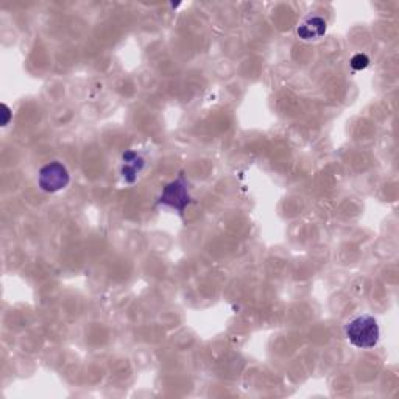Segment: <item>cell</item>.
Instances as JSON below:
<instances>
[{
	"label": "cell",
	"instance_id": "cell-5",
	"mask_svg": "<svg viewBox=\"0 0 399 399\" xmlns=\"http://www.w3.org/2000/svg\"><path fill=\"white\" fill-rule=\"evenodd\" d=\"M145 165V159L139 155L136 151H125L122 155V178L127 181V183L133 184L137 180L139 173L142 172Z\"/></svg>",
	"mask_w": 399,
	"mask_h": 399
},
{
	"label": "cell",
	"instance_id": "cell-6",
	"mask_svg": "<svg viewBox=\"0 0 399 399\" xmlns=\"http://www.w3.org/2000/svg\"><path fill=\"white\" fill-rule=\"evenodd\" d=\"M349 65H351V67L354 69V71H363V69L368 67L370 58L367 57V55H363V53H357L351 58V62H349Z\"/></svg>",
	"mask_w": 399,
	"mask_h": 399
},
{
	"label": "cell",
	"instance_id": "cell-1",
	"mask_svg": "<svg viewBox=\"0 0 399 399\" xmlns=\"http://www.w3.org/2000/svg\"><path fill=\"white\" fill-rule=\"evenodd\" d=\"M346 339L353 346L359 349H371L377 345L381 337L379 325L371 315H360L349 321L345 327Z\"/></svg>",
	"mask_w": 399,
	"mask_h": 399
},
{
	"label": "cell",
	"instance_id": "cell-3",
	"mask_svg": "<svg viewBox=\"0 0 399 399\" xmlns=\"http://www.w3.org/2000/svg\"><path fill=\"white\" fill-rule=\"evenodd\" d=\"M69 181H71V175H69L66 165L61 164L60 161L46 164L38 175L39 187L48 194H55L67 187Z\"/></svg>",
	"mask_w": 399,
	"mask_h": 399
},
{
	"label": "cell",
	"instance_id": "cell-7",
	"mask_svg": "<svg viewBox=\"0 0 399 399\" xmlns=\"http://www.w3.org/2000/svg\"><path fill=\"white\" fill-rule=\"evenodd\" d=\"M2 108H4V114H5V119H4L2 125H4V127H5V125H6V123H8V121H10L11 114H10V109H8V107H6V104H2Z\"/></svg>",
	"mask_w": 399,
	"mask_h": 399
},
{
	"label": "cell",
	"instance_id": "cell-4",
	"mask_svg": "<svg viewBox=\"0 0 399 399\" xmlns=\"http://www.w3.org/2000/svg\"><path fill=\"white\" fill-rule=\"evenodd\" d=\"M326 29H327V24L323 18L309 16L298 25L297 34L301 41L311 43V41H318L320 38H323Z\"/></svg>",
	"mask_w": 399,
	"mask_h": 399
},
{
	"label": "cell",
	"instance_id": "cell-2",
	"mask_svg": "<svg viewBox=\"0 0 399 399\" xmlns=\"http://www.w3.org/2000/svg\"><path fill=\"white\" fill-rule=\"evenodd\" d=\"M191 203V194H189V183L184 177V173L181 172L177 180H173L172 183L164 187L163 194L159 195L158 205L175 209V211L183 214L186 208Z\"/></svg>",
	"mask_w": 399,
	"mask_h": 399
}]
</instances>
